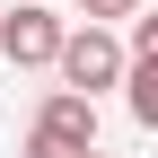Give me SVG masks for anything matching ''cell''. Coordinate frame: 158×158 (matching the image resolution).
<instances>
[{
    "mask_svg": "<svg viewBox=\"0 0 158 158\" xmlns=\"http://www.w3.org/2000/svg\"><path fill=\"white\" fill-rule=\"evenodd\" d=\"M35 132H53L62 149H97V97H79V88H62V97L44 106V123H35Z\"/></svg>",
    "mask_w": 158,
    "mask_h": 158,
    "instance_id": "3957f363",
    "label": "cell"
},
{
    "mask_svg": "<svg viewBox=\"0 0 158 158\" xmlns=\"http://www.w3.org/2000/svg\"><path fill=\"white\" fill-rule=\"evenodd\" d=\"M132 62H158V18H132Z\"/></svg>",
    "mask_w": 158,
    "mask_h": 158,
    "instance_id": "5b68a950",
    "label": "cell"
},
{
    "mask_svg": "<svg viewBox=\"0 0 158 158\" xmlns=\"http://www.w3.org/2000/svg\"><path fill=\"white\" fill-rule=\"evenodd\" d=\"M62 35H70V27L44 9V0H18V9L0 18V53H9L18 70H44V62H62Z\"/></svg>",
    "mask_w": 158,
    "mask_h": 158,
    "instance_id": "7a4b0ae2",
    "label": "cell"
},
{
    "mask_svg": "<svg viewBox=\"0 0 158 158\" xmlns=\"http://www.w3.org/2000/svg\"><path fill=\"white\" fill-rule=\"evenodd\" d=\"M27 158H88V149H62L53 132H27Z\"/></svg>",
    "mask_w": 158,
    "mask_h": 158,
    "instance_id": "52a82bcc",
    "label": "cell"
},
{
    "mask_svg": "<svg viewBox=\"0 0 158 158\" xmlns=\"http://www.w3.org/2000/svg\"><path fill=\"white\" fill-rule=\"evenodd\" d=\"M88 158H97V149H88Z\"/></svg>",
    "mask_w": 158,
    "mask_h": 158,
    "instance_id": "ba28073f",
    "label": "cell"
},
{
    "mask_svg": "<svg viewBox=\"0 0 158 158\" xmlns=\"http://www.w3.org/2000/svg\"><path fill=\"white\" fill-rule=\"evenodd\" d=\"M88 9V27H114V18H132V0H79Z\"/></svg>",
    "mask_w": 158,
    "mask_h": 158,
    "instance_id": "8992f818",
    "label": "cell"
},
{
    "mask_svg": "<svg viewBox=\"0 0 158 158\" xmlns=\"http://www.w3.org/2000/svg\"><path fill=\"white\" fill-rule=\"evenodd\" d=\"M53 70H62L79 97H97V88H123L132 62H123V44H114L106 27H79V35H62V62H53Z\"/></svg>",
    "mask_w": 158,
    "mask_h": 158,
    "instance_id": "6da1fadb",
    "label": "cell"
},
{
    "mask_svg": "<svg viewBox=\"0 0 158 158\" xmlns=\"http://www.w3.org/2000/svg\"><path fill=\"white\" fill-rule=\"evenodd\" d=\"M123 88H132V123L158 132V62H132V70H123Z\"/></svg>",
    "mask_w": 158,
    "mask_h": 158,
    "instance_id": "277c9868",
    "label": "cell"
}]
</instances>
